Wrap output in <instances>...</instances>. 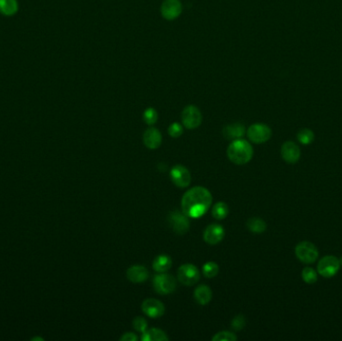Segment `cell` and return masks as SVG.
<instances>
[{
  "instance_id": "obj_1",
  "label": "cell",
  "mask_w": 342,
  "mask_h": 341,
  "mask_svg": "<svg viewBox=\"0 0 342 341\" xmlns=\"http://www.w3.org/2000/svg\"><path fill=\"white\" fill-rule=\"evenodd\" d=\"M212 203V195L209 190L202 186H195L187 190L181 199L182 212L191 218H199L204 215Z\"/></svg>"
},
{
  "instance_id": "obj_14",
  "label": "cell",
  "mask_w": 342,
  "mask_h": 341,
  "mask_svg": "<svg viewBox=\"0 0 342 341\" xmlns=\"http://www.w3.org/2000/svg\"><path fill=\"white\" fill-rule=\"evenodd\" d=\"M301 151L299 146L293 141H286L281 146L282 159L290 164L296 163L300 159Z\"/></svg>"
},
{
  "instance_id": "obj_6",
  "label": "cell",
  "mask_w": 342,
  "mask_h": 341,
  "mask_svg": "<svg viewBox=\"0 0 342 341\" xmlns=\"http://www.w3.org/2000/svg\"><path fill=\"white\" fill-rule=\"evenodd\" d=\"M250 141L256 144L267 142L272 135L271 128L264 123H254L247 129L246 132Z\"/></svg>"
},
{
  "instance_id": "obj_11",
  "label": "cell",
  "mask_w": 342,
  "mask_h": 341,
  "mask_svg": "<svg viewBox=\"0 0 342 341\" xmlns=\"http://www.w3.org/2000/svg\"><path fill=\"white\" fill-rule=\"evenodd\" d=\"M170 178L171 181L180 188L187 187L191 182L190 171L181 164H177L171 168Z\"/></svg>"
},
{
  "instance_id": "obj_18",
  "label": "cell",
  "mask_w": 342,
  "mask_h": 341,
  "mask_svg": "<svg viewBox=\"0 0 342 341\" xmlns=\"http://www.w3.org/2000/svg\"><path fill=\"white\" fill-rule=\"evenodd\" d=\"M194 299L200 305L208 304L212 299V290L207 285H198L194 290Z\"/></svg>"
},
{
  "instance_id": "obj_10",
  "label": "cell",
  "mask_w": 342,
  "mask_h": 341,
  "mask_svg": "<svg viewBox=\"0 0 342 341\" xmlns=\"http://www.w3.org/2000/svg\"><path fill=\"white\" fill-rule=\"evenodd\" d=\"M182 4L180 0H164L161 4V15L164 19L172 21L177 19L182 13Z\"/></svg>"
},
{
  "instance_id": "obj_19",
  "label": "cell",
  "mask_w": 342,
  "mask_h": 341,
  "mask_svg": "<svg viewBox=\"0 0 342 341\" xmlns=\"http://www.w3.org/2000/svg\"><path fill=\"white\" fill-rule=\"evenodd\" d=\"M140 339L142 341H167L169 338L166 335V333L158 328H150L146 329Z\"/></svg>"
},
{
  "instance_id": "obj_26",
  "label": "cell",
  "mask_w": 342,
  "mask_h": 341,
  "mask_svg": "<svg viewBox=\"0 0 342 341\" xmlns=\"http://www.w3.org/2000/svg\"><path fill=\"white\" fill-rule=\"evenodd\" d=\"M157 119H158V114H157V111L152 108V107H148L144 110L143 112V120L144 122L147 124V125H153L157 122Z\"/></svg>"
},
{
  "instance_id": "obj_33",
  "label": "cell",
  "mask_w": 342,
  "mask_h": 341,
  "mask_svg": "<svg viewBox=\"0 0 342 341\" xmlns=\"http://www.w3.org/2000/svg\"><path fill=\"white\" fill-rule=\"evenodd\" d=\"M339 261H340V266H342V257L339 259Z\"/></svg>"
},
{
  "instance_id": "obj_17",
  "label": "cell",
  "mask_w": 342,
  "mask_h": 341,
  "mask_svg": "<svg viewBox=\"0 0 342 341\" xmlns=\"http://www.w3.org/2000/svg\"><path fill=\"white\" fill-rule=\"evenodd\" d=\"M223 136L228 140H235L242 138L245 134V127L242 123L235 122L224 126L222 130Z\"/></svg>"
},
{
  "instance_id": "obj_9",
  "label": "cell",
  "mask_w": 342,
  "mask_h": 341,
  "mask_svg": "<svg viewBox=\"0 0 342 341\" xmlns=\"http://www.w3.org/2000/svg\"><path fill=\"white\" fill-rule=\"evenodd\" d=\"M181 121L187 129H195L202 123V114L195 105H187L181 113Z\"/></svg>"
},
{
  "instance_id": "obj_20",
  "label": "cell",
  "mask_w": 342,
  "mask_h": 341,
  "mask_svg": "<svg viewBox=\"0 0 342 341\" xmlns=\"http://www.w3.org/2000/svg\"><path fill=\"white\" fill-rule=\"evenodd\" d=\"M171 266H172V260L168 255H165V254L156 256L152 263L153 269L158 273H163V272L168 271Z\"/></svg>"
},
{
  "instance_id": "obj_7",
  "label": "cell",
  "mask_w": 342,
  "mask_h": 341,
  "mask_svg": "<svg viewBox=\"0 0 342 341\" xmlns=\"http://www.w3.org/2000/svg\"><path fill=\"white\" fill-rule=\"evenodd\" d=\"M177 278L179 282L185 286H192L200 279V272L198 268L190 263L182 264L177 271Z\"/></svg>"
},
{
  "instance_id": "obj_25",
  "label": "cell",
  "mask_w": 342,
  "mask_h": 341,
  "mask_svg": "<svg viewBox=\"0 0 342 341\" xmlns=\"http://www.w3.org/2000/svg\"><path fill=\"white\" fill-rule=\"evenodd\" d=\"M202 272L206 278H213L218 274L219 266L213 261H208L202 266Z\"/></svg>"
},
{
  "instance_id": "obj_12",
  "label": "cell",
  "mask_w": 342,
  "mask_h": 341,
  "mask_svg": "<svg viewBox=\"0 0 342 341\" xmlns=\"http://www.w3.org/2000/svg\"><path fill=\"white\" fill-rule=\"evenodd\" d=\"M141 309L145 315L150 318H159L164 314V304L155 298L145 299L141 304Z\"/></svg>"
},
{
  "instance_id": "obj_32",
  "label": "cell",
  "mask_w": 342,
  "mask_h": 341,
  "mask_svg": "<svg viewBox=\"0 0 342 341\" xmlns=\"http://www.w3.org/2000/svg\"><path fill=\"white\" fill-rule=\"evenodd\" d=\"M138 336L132 332H126L120 337V341H137Z\"/></svg>"
},
{
  "instance_id": "obj_3",
  "label": "cell",
  "mask_w": 342,
  "mask_h": 341,
  "mask_svg": "<svg viewBox=\"0 0 342 341\" xmlns=\"http://www.w3.org/2000/svg\"><path fill=\"white\" fill-rule=\"evenodd\" d=\"M295 255L302 263L311 264L317 260L319 251L313 243L309 241H301L295 247Z\"/></svg>"
},
{
  "instance_id": "obj_31",
  "label": "cell",
  "mask_w": 342,
  "mask_h": 341,
  "mask_svg": "<svg viewBox=\"0 0 342 341\" xmlns=\"http://www.w3.org/2000/svg\"><path fill=\"white\" fill-rule=\"evenodd\" d=\"M246 324V319L243 315L239 314L237 316H235L232 321H231V328L234 330V331H239L241 329L244 328Z\"/></svg>"
},
{
  "instance_id": "obj_13",
  "label": "cell",
  "mask_w": 342,
  "mask_h": 341,
  "mask_svg": "<svg viewBox=\"0 0 342 341\" xmlns=\"http://www.w3.org/2000/svg\"><path fill=\"white\" fill-rule=\"evenodd\" d=\"M225 231L220 224L213 223L208 225L203 232V239L209 245L218 244L224 237Z\"/></svg>"
},
{
  "instance_id": "obj_16",
  "label": "cell",
  "mask_w": 342,
  "mask_h": 341,
  "mask_svg": "<svg viewBox=\"0 0 342 341\" xmlns=\"http://www.w3.org/2000/svg\"><path fill=\"white\" fill-rule=\"evenodd\" d=\"M148 270L143 265H132L126 271L127 279L133 283L144 282L148 278Z\"/></svg>"
},
{
  "instance_id": "obj_21",
  "label": "cell",
  "mask_w": 342,
  "mask_h": 341,
  "mask_svg": "<svg viewBox=\"0 0 342 341\" xmlns=\"http://www.w3.org/2000/svg\"><path fill=\"white\" fill-rule=\"evenodd\" d=\"M18 11L17 0H0V12L5 16H12Z\"/></svg>"
},
{
  "instance_id": "obj_2",
  "label": "cell",
  "mask_w": 342,
  "mask_h": 341,
  "mask_svg": "<svg viewBox=\"0 0 342 341\" xmlns=\"http://www.w3.org/2000/svg\"><path fill=\"white\" fill-rule=\"evenodd\" d=\"M228 159L236 165H244L248 163L253 157V148L251 144L242 139H235L227 147Z\"/></svg>"
},
{
  "instance_id": "obj_22",
  "label": "cell",
  "mask_w": 342,
  "mask_h": 341,
  "mask_svg": "<svg viewBox=\"0 0 342 341\" xmlns=\"http://www.w3.org/2000/svg\"><path fill=\"white\" fill-rule=\"evenodd\" d=\"M246 226L249 231L253 233H257V234L263 233L267 228L266 222L262 218H259V217L249 218L246 222Z\"/></svg>"
},
{
  "instance_id": "obj_5",
  "label": "cell",
  "mask_w": 342,
  "mask_h": 341,
  "mask_svg": "<svg viewBox=\"0 0 342 341\" xmlns=\"http://www.w3.org/2000/svg\"><path fill=\"white\" fill-rule=\"evenodd\" d=\"M167 221L170 228L178 235H183L188 232L190 228V222L188 216L185 215L182 211L174 210L169 212L167 216Z\"/></svg>"
},
{
  "instance_id": "obj_30",
  "label": "cell",
  "mask_w": 342,
  "mask_h": 341,
  "mask_svg": "<svg viewBox=\"0 0 342 341\" xmlns=\"http://www.w3.org/2000/svg\"><path fill=\"white\" fill-rule=\"evenodd\" d=\"M183 133V126L178 122H173L168 127V134L173 138H178Z\"/></svg>"
},
{
  "instance_id": "obj_24",
  "label": "cell",
  "mask_w": 342,
  "mask_h": 341,
  "mask_svg": "<svg viewBox=\"0 0 342 341\" xmlns=\"http://www.w3.org/2000/svg\"><path fill=\"white\" fill-rule=\"evenodd\" d=\"M297 140L303 145H309L314 141V133L308 128L300 129L297 133Z\"/></svg>"
},
{
  "instance_id": "obj_29",
  "label": "cell",
  "mask_w": 342,
  "mask_h": 341,
  "mask_svg": "<svg viewBox=\"0 0 342 341\" xmlns=\"http://www.w3.org/2000/svg\"><path fill=\"white\" fill-rule=\"evenodd\" d=\"M132 325H133V327H134V329L136 331L143 333L147 329V327H148V322H147V320L145 318H143L141 316H137V317H135L133 319Z\"/></svg>"
},
{
  "instance_id": "obj_23",
  "label": "cell",
  "mask_w": 342,
  "mask_h": 341,
  "mask_svg": "<svg viewBox=\"0 0 342 341\" xmlns=\"http://www.w3.org/2000/svg\"><path fill=\"white\" fill-rule=\"evenodd\" d=\"M229 213L228 205L225 202H217L215 203L211 208V214L214 219L216 220H222L224 219Z\"/></svg>"
},
{
  "instance_id": "obj_27",
  "label": "cell",
  "mask_w": 342,
  "mask_h": 341,
  "mask_svg": "<svg viewBox=\"0 0 342 341\" xmlns=\"http://www.w3.org/2000/svg\"><path fill=\"white\" fill-rule=\"evenodd\" d=\"M301 276H302V279L307 283V284H313L317 281L318 279V275H317V272L313 269V268H310V267H306L302 270L301 272Z\"/></svg>"
},
{
  "instance_id": "obj_4",
  "label": "cell",
  "mask_w": 342,
  "mask_h": 341,
  "mask_svg": "<svg viewBox=\"0 0 342 341\" xmlns=\"http://www.w3.org/2000/svg\"><path fill=\"white\" fill-rule=\"evenodd\" d=\"M152 283L154 290L160 295L171 294L176 289V279L172 275L166 274L165 272L155 275Z\"/></svg>"
},
{
  "instance_id": "obj_15",
  "label": "cell",
  "mask_w": 342,
  "mask_h": 341,
  "mask_svg": "<svg viewBox=\"0 0 342 341\" xmlns=\"http://www.w3.org/2000/svg\"><path fill=\"white\" fill-rule=\"evenodd\" d=\"M143 143L149 149H157L162 143V135L160 131L154 127L146 129L143 133Z\"/></svg>"
},
{
  "instance_id": "obj_8",
  "label": "cell",
  "mask_w": 342,
  "mask_h": 341,
  "mask_svg": "<svg viewBox=\"0 0 342 341\" xmlns=\"http://www.w3.org/2000/svg\"><path fill=\"white\" fill-rule=\"evenodd\" d=\"M340 268V261L333 255L322 257L317 264V271L319 275L325 278H331L337 274Z\"/></svg>"
},
{
  "instance_id": "obj_28",
  "label": "cell",
  "mask_w": 342,
  "mask_h": 341,
  "mask_svg": "<svg viewBox=\"0 0 342 341\" xmlns=\"http://www.w3.org/2000/svg\"><path fill=\"white\" fill-rule=\"evenodd\" d=\"M213 341H235L237 340V336L230 331H220L217 332L213 337Z\"/></svg>"
}]
</instances>
